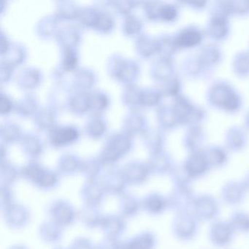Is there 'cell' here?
I'll return each mask as SVG.
<instances>
[{"instance_id":"1","label":"cell","mask_w":249,"mask_h":249,"mask_svg":"<svg viewBox=\"0 0 249 249\" xmlns=\"http://www.w3.org/2000/svg\"><path fill=\"white\" fill-rule=\"evenodd\" d=\"M198 230V219L192 211L178 212L173 223L175 234L182 240H191Z\"/></svg>"},{"instance_id":"2","label":"cell","mask_w":249,"mask_h":249,"mask_svg":"<svg viewBox=\"0 0 249 249\" xmlns=\"http://www.w3.org/2000/svg\"><path fill=\"white\" fill-rule=\"evenodd\" d=\"M218 201L209 195H202L195 199L192 212L198 221H211L216 218L219 213Z\"/></svg>"},{"instance_id":"3","label":"cell","mask_w":249,"mask_h":249,"mask_svg":"<svg viewBox=\"0 0 249 249\" xmlns=\"http://www.w3.org/2000/svg\"><path fill=\"white\" fill-rule=\"evenodd\" d=\"M195 197L192 189L187 186H177L171 197L169 199V205L178 212L192 211Z\"/></svg>"},{"instance_id":"4","label":"cell","mask_w":249,"mask_h":249,"mask_svg":"<svg viewBox=\"0 0 249 249\" xmlns=\"http://www.w3.org/2000/svg\"><path fill=\"white\" fill-rule=\"evenodd\" d=\"M234 232L230 222L216 221L210 229V239L215 246L222 247L231 243Z\"/></svg>"},{"instance_id":"5","label":"cell","mask_w":249,"mask_h":249,"mask_svg":"<svg viewBox=\"0 0 249 249\" xmlns=\"http://www.w3.org/2000/svg\"><path fill=\"white\" fill-rule=\"evenodd\" d=\"M129 145L130 142L126 135L123 134L113 135L103 151V159L107 161H115L129 148Z\"/></svg>"},{"instance_id":"6","label":"cell","mask_w":249,"mask_h":249,"mask_svg":"<svg viewBox=\"0 0 249 249\" xmlns=\"http://www.w3.org/2000/svg\"><path fill=\"white\" fill-rule=\"evenodd\" d=\"M183 166L192 179L204 176L210 167L205 155L199 153L192 154Z\"/></svg>"},{"instance_id":"7","label":"cell","mask_w":249,"mask_h":249,"mask_svg":"<svg viewBox=\"0 0 249 249\" xmlns=\"http://www.w3.org/2000/svg\"><path fill=\"white\" fill-rule=\"evenodd\" d=\"M244 183L231 181L227 183L222 190V197L230 205H237L244 199L247 192Z\"/></svg>"},{"instance_id":"8","label":"cell","mask_w":249,"mask_h":249,"mask_svg":"<svg viewBox=\"0 0 249 249\" xmlns=\"http://www.w3.org/2000/svg\"><path fill=\"white\" fill-rule=\"evenodd\" d=\"M78 136V132L72 126L54 128L50 133V140L52 144L56 145H63L72 142Z\"/></svg>"},{"instance_id":"9","label":"cell","mask_w":249,"mask_h":249,"mask_svg":"<svg viewBox=\"0 0 249 249\" xmlns=\"http://www.w3.org/2000/svg\"><path fill=\"white\" fill-rule=\"evenodd\" d=\"M138 71V66L129 61H122L116 65L115 74L124 81H130L134 79Z\"/></svg>"},{"instance_id":"10","label":"cell","mask_w":249,"mask_h":249,"mask_svg":"<svg viewBox=\"0 0 249 249\" xmlns=\"http://www.w3.org/2000/svg\"><path fill=\"white\" fill-rule=\"evenodd\" d=\"M145 208L151 213L158 214L164 211L169 205L168 200L161 195L154 194L145 199Z\"/></svg>"},{"instance_id":"11","label":"cell","mask_w":249,"mask_h":249,"mask_svg":"<svg viewBox=\"0 0 249 249\" xmlns=\"http://www.w3.org/2000/svg\"><path fill=\"white\" fill-rule=\"evenodd\" d=\"M234 231L240 233L249 232V214L243 211H237L231 215L230 221Z\"/></svg>"},{"instance_id":"12","label":"cell","mask_w":249,"mask_h":249,"mask_svg":"<svg viewBox=\"0 0 249 249\" xmlns=\"http://www.w3.org/2000/svg\"><path fill=\"white\" fill-rule=\"evenodd\" d=\"M154 243V236L151 233H145L134 239L125 249H153Z\"/></svg>"},{"instance_id":"13","label":"cell","mask_w":249,"mask_h":249,"mask_svg":"<svg viewBox=\"0 0 249 249\" xmlns=\"http://www.w3.org/2000/svg\"><path fill=\"white\" fill-rule=\"evenodd\" d=\"M148 169L145 166L139 164H132L128 165L126 168V176L129 180H138L139 182L145 180L148 176Z\"/></svg>"},{"instance_id":"14","label":"cell","mask_w":249,"mask_h":249,"mask_svg":"<svg viewBox=\"0 0 249 249\" xmlns=\"http://www.w3.org/2000/svg\"><path fill=\"white\" fill-rule=\"evenodd\" d=\"M200 35L197 32L189 30V31L183 32L179 36L177 43L180 46L192 47L195 45H197L200 42Z\"/></svg>"},{"instance_id":"15","label":"cell","mask_w":249,"mask_h":249,"mask_svg":"<svg viewBox=\"0 0 249 249\" xmlns=\"http://www.w3.org/2000/svg\"><path fill=\"white\" fill-rule=\"evenodd\" d=\"M72 108L78 112H84L89 108V94L81 93L77 94L71 101Z\"/></svg>"},{"instance_id":"16","label":"cell","mask_w":249,"mask_h":249,"mask_svg":"<svg viewBox=\"0 0 249 249\" xmlns=\"http://www.w3.org/2000/svg\"><path fill=\"white\" fill-rule=\"evenodd\" d=\"M210 167H220L226 161V155L221 150H213L209 154L205 155Z\"/></svg>"},{"instance_id":"17","label":"cell","mask_w":249,"mask_h":249,"mask_svg":"<svg viewBox=\"0 0 249 249\" xmlns=\"http://www.w3.org/2000/svg\"><path fill=\"white\" fill-rule=\"evenodd\" d=\"M113 24V20L108 14L99 13L94 26L99 30L106 32L112 28Z\"/></svg>"},{"instance_id":"18","label":"cell","mask_w":249,"mask_h":249,"mask_svg":"<svg viewBox=\"0 0 249 249\" xmlns=\"http://www.w3.org/2000/svg\"><path fill=\"white\" fill-rule=\"evenodd\" d=\"M107 103V99L105 94L99 92L89 94V106L91 108L101 110L106 107Z\"/></svg>"},{"instance_id":"19","label":"cell","mask_w":249,"mask_h":249,"mask_svg":"<svg viewBox=\"0 0 249 249\" xmlns=\"http://www.w3.org/2000/svg\"><path fill=\"white\" fill-rule=\"evenodd\" d=\"M105 123L102 119H93L87 124V131L92 136H99L105 130Z\"/></svg>"},{"instance_id":"20","label":"cell","mask_w":249,"mask_h":249,"mask_svg":"<svg viewBox=\"0 0 249 249\" xmlns=\"http://www.w3.org/2000/svg\"><path fill=\"white\" fill-rule=\"evenodd\" d=\"M76 64L77 56L75 52L71 48H68L65 51V57L63 59L64 67L68 71H71L75 68Z\"/></svg>"},{"instance_id":"21","label":"cell","mask_w":249,"mask_h":249,"mask_svg":"<svg viewBox=\"0 0 249 249\" xmlns=\"http://www.w3.org/2000/svg\"><path fill=\"white\" fill-rule=\"evenodd\" d=\"M141 28V23L138 18L134 17H129L125 20L124 30L128 34H133L139 31Z\"/></svg>"},{"instance_id":"22","label":"cell","mask_w":249,"mask_h":249,"mask_svg":"<svg viewBox=\"0 0 249 249\" xmlns=\"http://www.w3.org/2000/svg\"><path fill=\"white\" fill-rule=\"evenodd\" d=\"M62 36V40L65 45H67L68 48H71L72 45L75 44V42L77 41L78 38V35L76 34V32L72 30V29H69L68 31L65 32L64 34L61 35Z\"/></svg>"},{"instance_id":"23","label":"cell","mask_w":249,"mask_h":249,"mask_svg":"<svg viewBox=\"0 0 249 249\" xmlns=\"http://www.w3.org/2000/svg\"><path fill=\"white\" fill-rule=\"evenodd\" d=\"M158 13L161 18L169 21L173 19L176 17V11L171 5H164L158 10Z\"/></svg>"},{"instance_id":"24","label":"cell","mask_w":249,"mask_h":249,"mask_svg":"<svg viewBox=\"0 0 249 249\" xmlns=\"http://www.w3.org/2000/svg\"><path fill=\"white\" fill-rule=\"evenodd\" d=\"M159 100V95L157 93L153 91H147V92L141 94V103L145 105H153L157 103Z\"/></svg>"},{"instance_id":"25","label":"cell","mask_w":249,"mask_h":249,"mask_svg":"<svg viewBox=\"0 0 249 249\" xmlns=\"http://www.w3.org/2000/svg\"><path fill=\"white\" fill-rule=\"evenodd\" d=\"M65 5H61L60 14H62L63 17H72L77 15L78 11L75 9V5H71V2H65Z\"/></svg>"},{"instance_id":"26","label":"cell","mask_w":249,"mask_h":249,"mask_svg":"<svg viewBox=\"0 0 249 249\" xmlns=\"http://www.w3.org/2000/svg\"><path fill=\"white\" fill-rule=\"evenodd\" d=\"M25 141L26 143L28 146L29 151L30 153H34L35 154V153H37L40 151V142L34 137L29 136Z\"/></svg>"},{"instance_id":"27","label":"cell","mask_w":249,"mask_h":249,"mask_svg":"<svg viewBox=\"0 0 249 249\" xmlns=\"http://www.w3.org/2000/svg\"><path fill=\"white\" fill-rule=\"evenodd\" d=\"M151 46H154V44H151L150 43V40L146 38H141L139 40L140 52H142L141 53H143L145 55L150 54L153 51L152 48Z\"/></svg>"},{"instance_id":"28","label":"cell","mask_w":249,"mask_h":249,"mask_svg":"<svg viewBox=\"0 0 249 249\" xmlns=\"http://www.w3.org/2000/svg\"><path fill=\"white\" fill-rule=\"evenodd\" d=\"M26 75L27 77V82L24 85H27V87H32V86H34L36 84V83L37 82V80L39 78L38 74L37 73L36 71H29L28 72H24ZM27 78H24V80L27 79Z\"/></svg>"},{"instance_id":"29","label":"cell","mask_w":249,"mask_h":249,"mask_svg":"<svg viewBox=\"0 0 249 249\" xmlns=\"http://www.w3.org/2000/svg\"><path fill=\"white\" fill-rule=\"evenodd\" d=\"M0 107L2 113H8L11 108V103L10 99L7 96L1 95L0 99Z\"/></svg>"},{"instance_id":"30","label":"cell","mask_w":249,"mask_h":249,"mask_svg":"<svg viewBox=\"0 0 249 249\" xmlns=\"http://www.w3.org/2000/svg\"><path fill=\"white\" fill-rule=\"evenodd\" d=\"M246 187L247 188L248 190L249 189V175H248V177L246 178V180L243 182Z\"/></svg>"}]
</instances>
